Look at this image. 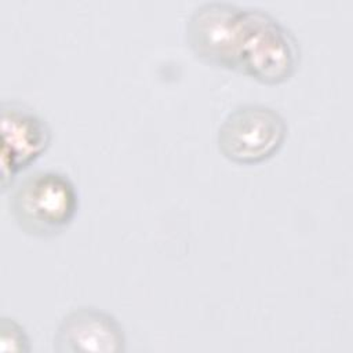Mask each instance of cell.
Listing matches in <instances>:
<instances>
[{"instance_id": "6", "label": "cell", "mask_w": 353, "mask_h": 353, "mask_svg": "<svg viewBox=\"0 0 353 353\" xmlns=\"http://www.w3.org/2000/svg\"><path fill=\"white\" fill-rule=\"evenodd\" d=\"M127 338L119 320L98 307L79 306L68 312L54 335L58 353H121Z\"/></svg>"}, {"instance_id": "2", "label": "cell", "mask_w": 353, "mask_h": 353, "mask_svg": "<svg viewBox=\"0 0 353 353\" xmlns=\"http://www.w3.org/2000/svg\"><path fill=\"white\" fill-rule=\"evenodd\" d=\"M299 59L298 40L279 18L244 6L240 73L263 84H281L295 74Z\"/></svg>"}, {"instance_id": "1", "label": "cell", "mask_w": 353, "mask_h": 353, "mask_svg": "<svg viewBox=\"0 0 353 353\" xmlns=\"http://www.w3.org/2000/svg\"><path fill=\"white\" fill-rule=\"evenodd\" d=\"M8 207L23 233L41 239L54 237L73 222L79 210V194L68 175L54 170H37L12 189Z\"/></svg>"}, {"instance_id": "5", "label": "cell", "mask_w": 353, "mask_h": 353, "mask_svg": "<svg viewBox=\"0 0 353 353\" xmlns=\"http://www.w3.org/2000/svg\"><path fill=\"white\" fill-rule=\"evenodd\" d=\"M1 189L36 161L51 143V128L33 108L19 101L1 102Z\"/></svg>"}, {"instance_id": "4", "label": "cell", "mask_w": 353, "mask_h": 353, "mask_svg": "<svg viewBox=\"0 0 353 353\" xmlns=\"http://www.w3.org/2000/svg\"><path fill=\"white\" fill-rule=\"evenodd\" d=\"M244 6L204 1L193 8L185 23V40L204 63L240 72Z\"/></svg>"}, {"instance_id": "7", "label": "cell", "mask_w": 353, "mask_h": 353, "mask_svg": "<svg viewBox=\"0 0 353 353\" xmlns=\"http://www.w3.org/2000/svg\"><path fill=\"white\" fill-rule=\"evenodd\" d=\"M32 345L25 328L10 317L0 320V353H28Z\"/></svg>"}, {"instance_id": "3", "label": "cell", "mask_w": 353, "mask_h": 353, "mask_svg": "<svg viewBox=\"0 0 353 353\" xmlns=\"http://www.w3.org/2000/svg\"><path fill=\"white\" fill-rule=\"evenodd\" d=\"M287 135L288 125L279 110L262 103H245L222 120L216 143L229 161L252 165L272 159L283 148Z\"/></svg>"}]
</instances>
